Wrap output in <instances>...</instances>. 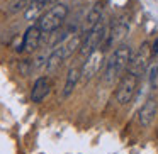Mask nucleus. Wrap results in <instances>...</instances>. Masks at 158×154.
<instances>
[{
    "instance_id": "f257e3e1",
    "label": "nucleus",
    "mask_w": 158,
    "mask_h": 154,
    "mask_svg": "<svg viewBox=\"0 0 158 154\" xmlns=\"http://www.w3.org/2000/svg\"><path fill=\"white\" fill-rule=\"evenodd\" d=\"M131 56H133V51H131V46L127 44H119L112 49L104 68V81L107 85H112L117 78H121L126 73Z\"/></svg>"
},
{
    "instance_id": "f03ea898",
    "label": "nucleus",
    "mask_w": 158,
    "mask_h": 154,
    "mask_svg": "<svg viewBox=\"0 0 158 154\" xmlns=\"http://www.w3.org/2000/svg\"><path fill=\"white\" fill-rule=\"evenodd\" d=\"M66 17H68V7L65 4H55L49 10H46L39 17L38 26L44 34H51L65 24Z\"/></svg>"
},
{
    "instance_id": "7ed1b4c3",
    "label": "nucleus",
    "mask_w": 158,
    "mask_h": 154,
    "mask_svg": "<svg viewBox=\"0 0 158 154\" xmlns=\"http://www.w3.org/2000/svg\"><path fill=\"white\" fill-rule=\"evenodd\" d=\"M138 83H139V76L131 73V71H126L119 78L117 88H116V92H114V100H116L119 105H127V103L133 100L134 93H136Z\"/></svg>"
},
{
    "instance_id": "20e7f679",
    "label": "nucleus",
    "mask_w": 158,
    "mask_h": 154,
    "mask_svg": "<svg viewBox=\"0 0 158 154\" xmlns=\"http://www.w3.org/2000/svg\"><path fill=\"white\" fill-rule=\"evenodd\" d=\"M107 26L104 24V19L95 26L94 29H90L85 36H83V41H82V46H80V56L83 59L87 58L89 54H92L95 49L100 48L104 41H106V36H107Z\"/></svg>"
},
{
    "instance_id": "39448f33",
    "label": "nucleus",
    "mask_w": 158,
    "mask_h": 154,
    "mask_svg": "<svg viewBox=\"0 0 158 154\" xmlns=\"http://www.w3.org/2000/svg\"><path fill=\"white\" fill-rule=\"evenodd\" d=\"M151 56H153V54H151L150 44H148V42H143V44H141L139 48L133 53L126 71H131V73H134V75H138L141 78V76L144 75V71H146L148 63H150Z\"/></svg>"
},
{
    "instance_id": "423d86ee",
    "label": "nucleus",
    "mask_w": 158,
    "mask_h": 154,
    "mask_svg": "<svg viewBox=\"0 0 158 154\" xmlns=\"http://www.w3.org/2000/svg\"><path fill=\"white\" fill-rule=\"evenodd\" d=\"M104 56H106V53L102 51V48H99L83 59V63H82V81L83 83H89L99 73V69L104 65Z\"/></svg>"
},
{
    "instance_id": "0eeeda50",
    "label": "nucleus",
    "mask_w": 158,
    "mask_h": 154,
    "mask_svg": "<svg viewBox=\"0 0 158 154\" xmlns=\"http://www.w3.org/2000/svg\"><path fill=\"white\" fill-rule=\"evenodd\" d=\"M127 22L126 21H117L112 27L107 29V36H106V41H104V46H102V51L107 53V51H112L114 48L121 44L124 38L127 36Z\"/></svg>"
},
{
    "instance_id": "6e6552de",
    "label": "nucleus",
    "mask_w": 158,
    "mask_h": 154,
    "mask_svg": "<svg viewBox=\"0 0 158 154\" xmlns=\"http://www.w3.org/2000/svg\"><path fill=\"white\" fill-rule=\"evenodd\" d=\"M43 34L44 32L39 29L38 24L31 26V27H27V31H26L24 38H22V44L19 46L17 51H26V53H34L36 49L39 48V44H41L43 41Z\"/></svg>"
},
{
    "instance_id": "1a4fd4ad",
    "label": "nucleus",
    "mask_w": 158,
    "mask_h": 154,
    "mask_svg": "<svg viewBox=\"0 0 158 154\" xmlns=\"http://www.w3.org/2000/svg\"><path fill=\"white\" fill-rule=\"evenodd\" d=\"M158 112V102L155 97H150L146 102L143 103V107L139 109V113H138V122H139V127L146 129L153 124L155 117H156Z\"/></svg>"
},
{
    "instance_id": "9d476101",
    "label": "nucleus",
    "mask_w": 158,
    "mask_h": 154,
    "mask_svg": "<svg viewBox=\"0 0 158 154\" xmlns=\"http://www.w3.org/2000/svg\"><path fill=\"white\" fill-rule=\"evenodd\" d=\"M49 92H51V80H49L48 76H39L34 81V85H32L31 100L34 103H41L43 100L49 95Z\"/></svg>"
},
{
    "instance_id": "9b49d317",
    "label": "nucleus",
    "mask_w": 158,
    "mask_h": 154,
    "mask_svg": "<svg viewBox=\"0 0 158 154\" xmlns=\"http://www.w3.org/2000/svg\"><path fill=\"white\" fill-rule=\"evenodd\" d=\"M82 80V66H72L66 73V80H65V86L61 90V98H68L73 92H75L78 81Z\"/></svg>"
},
{
    "instance_id": "f8f14e48",
    "label": "nucleus",
    "mask_w": 158,
    "mask_h": 154,
    "mask_svg": "<svg viewBox=\"0 0 158 154\" xmlns=\"http://www.w3.org/2000/svg\"><path fill=\"white\" fill-rule=\"evenodd\" d=\"M102 21V5L100 4H95L92 9L89 10V14H87L85 21H83V26L82 29H80V32H82L83 36L87 34V32L90 31V29H94L99 22Z\"/></svg>"
},
{
    "instance_id": "ddd939ff",
    "label": "nucleus",
    "mask_w": 158,
    "mask_h": 154,
    "mask_svg": "<svg viewBox=\"0 0 158 154\" xmlns=\"http://www.w3.org/2000/svg\"><path fill=\"white\" fill-rule=\"evenodd\" d=\"M65 61V54H63V48H61V44L60 46H56V48H53V51L49 53V56H48V61H46V71L51 75V73H55L56 69L61 66V63Z\"/></svg>"
},
{
    "instance_id": "4468645a",
    "label": "nucleus",
    "mask_w": 158,
    "mask_h": 154,
    "mask_svg": "<svg viewBox=\"0 0 158 154\" xmlns=\"http://www.w3.org/2000/svg\"><path fill=\"white\" fill-rule=\"evenodd\" d=\"M53 0H31L27 4V7H26L24 10V17L27 19V21H34V19H38L39 15H41V12L44 10V7L48 4H51Z\"/></svg>"
},
{
    "instance_id": "2eb2a0df",
    "label": "nucleus",
    "mask_w": 158,
    "mask_h": 154,
    "mask_svg": "<svg viewBox=\"0 0 158 154\" xmlns=\"http://www.w3.org/2000/svg\"><path fill=\"white\" fill-rule=\"evenodd\" d=\"M148 81H150V86L153 90H158V63L155 66H151L150 75H148Z\"/></svg>"
},
{
    "instance_id": "dca6fc26",
    "label": "nucleus",
    "mask_w": 158,
    "mask_h": 154,
    "mask_svg": "<svg viewBox=\"0 0 158 154\" xmlns=\"http://www.w3.org/2000/svg\"><path fill=\"white\" fill-rule=\"evenodd\" d=\"M27 0H15V2H12L10 5H9V14H15V12L19 10H26V7H27Z\"/></svg>"
},
{
    "instance_id": "f3484780",
    "label": "nucleus",
    "mask_w": 158,
    "mask_h": 154,
    "mask_svg": "<svg viewBox=\"0 0 158 154\" xmlns=\"http://www.w3.org/2000/svg\"><path fill=\"white\" fill-rule=\"evenodd\" d=\"M32 68H34V66H32V63L29 61V59H24V61L19 63V71H21L22 76H27L29 73H31Z\"/></svg>"
},
{
    "instance_id": "a211bd4d",
    "label": "nucleus",
    "mask_w": 158,
    "mask_h": 154,
    "mask_svg": "<svg viewBox=\"0 0 158 154\" xmlns=\"http://www.w3.org/2000/svg\"><path fill=\"white\" fill-rule=\"evenodd\" d=\"M151 54H158V39H156V41H155L153 42V48H151Z\"/></svg>"
},
{
    "instance_id": "6ab92c4d",
    "label": "nucleus",
    "mask_w": 158,
    "mask_h": 154,
    "mask_svg": "<svg viewBox=\"0 0 158 154\" xmlns=\"http://www.w3.org/2000/svg\"><path fill=\"white\" fill-rule=\"evenodd\" d=\"M53 2H56V0H53Z\"/></svg>"
}]
</instances>
